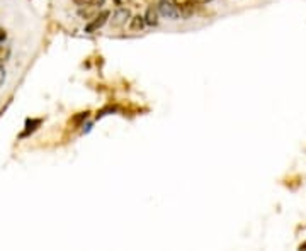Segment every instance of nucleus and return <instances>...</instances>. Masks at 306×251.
<instances>
[{
    "label": "nucleus",
    "mask_w": 306,
    "mask_h": 251,
    "mask_svg": "<svg viewBox=\"0 0 306 251\" xmlns=\"http://www.w3.org/2000/svg\"><path fill=\"white\" fill-rule=\"evenodd\" d=\"M143 27V17H135L133 19V29H142Z\"/></svg>",
    "instance_id": "nucleus-8"
},
{
    "label": "nucleus",
    "mask_w": 306,
    "mask_h": 251,
    "mask_svg": "<svg viewBox=\"0 0 306 251\" xmlns=\"http://www.w3.org/2000/svg\"><path fill=\"white\" fill-rule=\"evenodd\" d=\"M9 56H10V48L0 44V63H2V61H5V60H9Z\"/></svg>",
    "instance_id": "nucleus-4"
},
{
    "label": "nucleus",
    "mask_w": 306,
    "mask_h": 251,
    "mask_svg": "<svg viewBox=\"0 0 306 251\" xmlns=\"http://www.w3.org/2000/svg\"><path fill=\"white\" fill-rule=\"evenodd\" d=\"M192 0H173V5L175 7H187L191 5Z\"/></svg>",
    "instance_id": "nucleus-7"
},
{
    "label": "nucleus",
    "mask_w": 306,
    "mask_h": 251,
    "mask_svg": "<svg viewBox=\"0 0 306 251\" xmlns=\"http://www.w3.org/2000/svg\"><path fill=\"white\" fill-rule=\"evenodd\" d=\"M107 17H109V12H102V14H101V15H99V17H97V20H94V22L90 24V26H87V31H89V32L96 31L97 27H101L102 24L106 22V19H107Z\"/></svg>",
    "instance_id": "nucleus-2"
},
{
    "label": "nucleus",
    "mask_w": 306,
    "mask_h": 251,
    "mask_svg": "<svg viewBox=\"0 0 306 251\" xmlns=\"http://www.w3.org/2000/svg\"><path fill=\"white\" fill-rule=\"evenodd\" d=\"M158 10H160V14H162L163 17H167V19H172V20L179 19V12H177V7L172 5V3L167 2V0H162V2H160Z\"/></svg>",
    "instance_id": "nucleus-1"
},
{
    "label": "nucleus",
    "mask_w": 306,
    "mask_h": 251,
    "mask_svg": "<svg viewBox=\"0 0 306 251\" xmlns=\"http://www.w3.org/2000/svg\"><path fill=\"white\" fill-rule=\"evenodd\" d=\"M128 17H130V12L128 10H118L114 14V19H113V24L114 26H121V24H125Z\"/></svg>",
    "instance_id": "nucleus-3"
},
{
    "label": "nucleus",
    "mask_w": 306,
    "mask_h": 251,
    "mask_svg": "<svg viewBox=\"0 0 306 251\" xmlns=\"http://www.w3.org/2000/svg\"><path fill=\"white\" fill-rule=\"evenodd\" d=\"M41 124V121L39 119H36V121H27V129H26V134L29 133V131H34L36 127L34 126H39Z\"/></svg>",
    "instance_id": "nucleus-6"
},
{
    "label": "nucleus",
    "mask_w": 306,
    "mask_h": 251,
    "mask_svg": "<svg viewBox=\"0 0 306 251\" xmlns=\"http://www.w3.org/2000/svg\"><path fill=\"white\" fill-rule=\"evenodd\" d=\"M147 22L150 24V26H155L156 22H158V19H156V12L150 9L148 10V14H147Z\"/></svg>",
    "instance_id": "nucleus-5"
},
{
    "label": "nucleus",
    "mask_w": 306,
    "mask_h": 251,
    "mask_svg": "<svg viewBox=\"0 0 306 251\" xmlns=\"http://www.w3.org/2000/svg\"><path fill=\"white\" fill-rule=\"evenodd\" d=\"M3 80H5V72H3V68H0V85L3 84Z\"/></svg>",
    "instance_id": "nucleus-9"
},
{
    "label": "nucleus",
    "mask_w": 306,
    "mask_h": 251,
    "mask_svg": "<svg viewBox=\"0 0 306 251\" xmlns=\"http://www.w3.org/2000/svg\"><path fill=\"white\" fill-rule=\"evenodd\" d=\"M196 2H199V3H204V2H209V0H196Z\"/></svg>",
    "instance_id": "nucleus-12"
},
{
    "label": "nucleus",
    "mask_w": 306,
    "mask_h": 251,
    "mask_svg": "<svg viewBox=\"0 0 306 251\" xmlns=\"http://www.w3.org/2000/svg\"><path fill=\"white\" fill-rule=\"evenodd\" d=\"M5 36H7V34H5V31H2V29H0V43H2V41L5 39Z\"/></svg>",
    "instance_id": "nucleus-11"
},
{
    "label": "nucleus",
    "mask_w": 306,
    "mask_h": 251,
    "mask_svg": "<svg viewBox=\"0 0 306 251\" xmlns=\"http://www.w3.org/2000/svg\"><path fill=\"white\" fill-rule=\"evenodd\" d=\"M77 3H80V5H87V3H90L92 0H75Z\"/></svg>",
    "instance_id": "nucleus-10"
}]
</instances>
